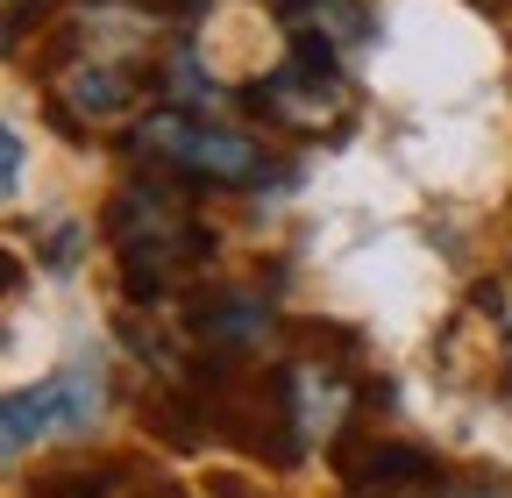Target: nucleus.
Segmentation results:
<instances>
[{"mask_svg": "<svg viewBox=\"0 0 512 498\" xmlns=\"http://www.w3.org/2000/svg\"><path fill=\"white\" fill-rule=\"evenodd\" d=\"M107 235L121 249V292L136 306H157L164 292L192 285L214 264V235L192 221L185 200L164 193V185H128L107 207Z\"/></svg>", "mask_w": 512, "mask_h": 498, "instance_id": "1", "label": "nucleus"}, {"mask_svg": "<svg viewBox=\"0 0 512 498\" xmlns=\"http://www.w3.org/2000/svg\"><path fill=\"white\" fill-rule=\"evenodd\" d=\"M256 114H271L278 129H299V136H342L349 129V86L335 72V43L320 36H292V57L249 93Z\"/></svg>", "mask_w": 512, "mask_h": 498, "instance_id": "2", "label": "nucleus"}, {"mask_svg": "<svg viewBox=\"0 0 512 498\" xmlns=\"http://www.w3.org/2000/svg\"><path fill=\"white\" fill-rule=\"evenodd\" d=\"M136 136H143L136 143L143 157H164L185 178H207V185H256V178H264V150H256V136L221 129V121H192V114L164 107V114L143 121Z\"/></svg>", "mask_w": 512, "mask_h": 498, "instance_id": "3", "label": "nucleus"}, {"mask_svg": "<svg viewBox=\"0 0 512 498\" xmlns=\"http://www.w3.org/2000/svg\"><path fill=\"white\" fill-rule=\"evenodd\" d=\"M100 399H107L100 363H64L57 378H43L36 392H15L8 399L0 442H8V456H22L29 442H50V434H86L100 420Z\"/></svg>", "mask_w": 512, "mask_h": 498, "instance_id": "4", "label": "nucleus"}, {"mask_svg": "<svg viewBox=\"0 0 512 498\" xmlns=\"http://www.w3.org/2000/svg\"><path fill=\"white\" fill-rule=\"evenodd\" d=\"M185 335L200 342L207 356H249V349H264V335H271V306L256 292H200L185 306Z\"/></svg>", "mask_w": 512, "mask_h": 498, "instance_id": "5", "label": "nucleus"}, {"mask_svg": "<svg viewBox=\"0 0 512 498\" xmlns=\"http://www.w3.org/2000/svg\"><path fill=\"white\" fill-rule=\"evenodd\" d=\"M285 399H292V427H299V442H328V434H342L356 392L335 363H292L285 370Z\"/></svg>", "mask_w": 512, "mask_h": 498, "instance_id": "6", "label": "nucleus"}, {"mask_svg": "<svg viewBox=\"0 0 512 498\" xmlns=\"http://www.w3.org/2000/svg\"><path fill=\"white\" fill-rule=\"evenodd\" d=\"M342 470L356 491H377V498H392V491H441V470L427 449L413 442H377V449H342Z\"/></svg>", "mask_w": 512, "mask_h": 498, "instance_id": "7", "label": "nucleus"}, {"mask_svg": "<svg viewBox=\"0 0 512 498\" xmlns=\"http://www.w3.org/2000/svg\"><path fill=\"white\" fill-rule=\"evenodd\" d=\"M278 15L292 22V36H320V43H335V50L377 36L370 0H278Z\"/></svg>", "mask_w": 512, "mask_h": 498, "instance_id": "8", "label": "nucleus"}, {"mask_svg": "<svg viewBox=\"0 0 512 498\" xmlns=\"http://www.w3.org/2000/svg\"><path fill=\"white\" fill-rule=\"evenodd\" d=\"M64 100L79 107V121H114V114L136 107V79H128L121 65H79V72H64L57 107H64Z\"/></svg>", "mask_w": 512, "mask_h": 498, "instance_id": "9", "label": "nucleus"}, {"mask_svg": "<svg viewBox=\"0 0 512 498\" xmlns=\"http://www.w3.org/2000/svg\"><path fill=\"white\" fill-rule=\"evenodd\" d=\"M121 484V463H100V470H57L36 484V498H107Z\"/></svg>", "mask_w": 512, "mask_h": 498, "instance_id": "10", "label": "nucleus"}, {"mask_svg": "<svg viewBox=\"0 0 512 498\" xmlns=\"http://www.w3.org/2000/svg\"><path fill=\"white\" fill-rule=\"evenodd\" d=\"M79 249H86V228H79V221H64V228L43 235V264H50V271H72V264H79Z\"/></svg>", "mask_w": 512, "mask_h": 498, "instance_id": "11", "label": "nucleus"}, {"mask_svg": "<svg viewBox=\"0 0 512 498\" xmlns=\"http://www.w3.org/2000/svg\"><path fill=\"white\" fill-rule=\"evenodd\" d=\"M434 498H512V484H498V477H463V484H441Z\"/></svg>", "mask_w": 512, "mask_h": 498, "instance_id": "12", "label": "nucleus"}, {"mask_svg": "<svg viewBox=\"0 0 512 498\" xmlns=\"http://www.w3.org/2000/svg\"><path fill=\"white\" fill-rule=\"evenodd\" d=\"M171 79H178V93H192V100H214V86L200 79V65H192V57H178V65H171Z\"/></svg>", "mask_w": 512, "mask_h": 498, "instance_id": "13", "label": "nucleus"}, {"mask_svg": "<svg viewBox=\"0 0 512 498\" xmlns=\"http://www.w3.org/2000/svg\"><path fill=\"white\" fill-rule=\"evenodd\" d=\"M0 171H8V193L22 185V136L15 129H0Z\"/></svg>", "mask_w": 512, "mask_h": 498, "instance_id": "14", "label": "nucleus"}, {"mask_svg": "<svg viewBox=\"0 0 512 498\" xmlns=\"http://www.w3.org/2000/svg\"><path fill=\"white\" fill-rule=\"evenodd\" d=\"M136 498H185V491H178V484H164V477H157V484H150V491H136Z\"/></svg>", "mask_w": 512, "mask_h": 498, "instance_id": "15", "label": "nucleus"}, {"mask_svg": "<svg viewBox=\"0 0 512 498\" xmlns=\"http://www.w3.org/2000/svg\"><path fill=\"white\" fill-rule=\"evenodd\" d=\"M200 8H207V0H178V15H200Z\"/></svg>", "mask_w": 512, "mask_h": 498, "instance_id": "16", "label": "nucleus"}, {"mask_svg": "<svg viewBox=\"0 0 512 498\" xmlns=\"http://www.w3.org/2000/svg\"><path fill=\"white\" fill-rule=\"evenodd\" d=\"M484 8H498V0H484Z\"/></svg>", "mask_w": 512, "mask_h": 498, "instance_id": "17", "label": "nucleus"}]
</instances>
